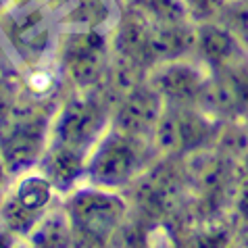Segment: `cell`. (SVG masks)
I'll list each match as a JSON object with an SVG mask.
<instances>
[{"instance_id":"obj_12","label":"cell","mask_w":248,"mask_h":248,"mask_svg":"<svg viewBox=\"0 0 248 248\" xmlns=\"http://www.w3.org/2000/svg\"><path fill=\"white\" fill-rule=\"evenodd\" d=\"M4 186H6V169H4L2 161H0V196H2V192H4Z\"/></svg>"},{"instance_id":"obj_9","label":"cell","mask_w":248,"mask_h":248,"mask_svg":"<svg viewBox=\"0 0 248 248\" xmlns=\"http://www.w3.org/2000/svg\"><path fill=\"white\" fill-rule=\"evenodd\" d=\"M196 44H198V50H201L202 59L206 63H211L215 69H221V67H227L240 61L236 57L240 40L225 25L221 27L215 23H204L196 31Z\"/></svg>"},{"instance_id":"obj_1","label":"cell","mask_w":248,"mask_h":248,"mask_svg":"<svg viewBox=\"0 0 248 248\" xmlns=\"http://www.w3.org/2000/svg\"><path fill=\"white\" fill-rule=\"evenodd\" d=\"M65 211L73 227L75 242L88 246H100L113 238L125 219L127 202L117 190L102 186L78 188L69 194Z\"/></svg>"},{"instance_id":"obj_6","label":"cell","mask_w":248,"mask_h":248,"mask_svg":"<svg viewBox=\"0 0 248 248\" xmlns=\"http://www.w3.org/2000/svg\"><path fill=\"white\" fill-rule=\"evenodd\" d=\"M158 119H161V94L155 88L146 90L140 88L123 100L115 119V127L144 138L150 129H156Z\"/></svg>"},{"instance_id":"obj_5","label":"cell","mask_w":248,"mask_h":248,"mask_svg":"<svg viewBox=\"0 0 248 248\" xmlns=\"http://www.w3.org/2000/svg\"><path fill=\"white\" fill-rule=\"evenodd\" d=\"M209 78L194 65L188 63H171L163 65L153 78V88L171 105L188 107L190 102L202 98Z\"/></svg>"},{"instance_id":"obj_2","label":"cell","mask_w":248,"mask_h":248,"mask_svg":"<svg viewBox=\"0 0 248 248\" xmlns=\"http://www.w3.org/2000/svg\"><path fill=\"white\" fill-rule=\"evenodd\" d=\"M144 163H146L144 138L113 127L94 144L88 156L86 173L96 186L119 190L140 173Z\"/></svg>"},{"instance_id":"obj_4","label":"cell","mask_w":248,"mask_h":248,"mask_svg":"<svg viewBox=\"0 0 248 248\" xmlns=\"http://www.w3.org/2000/svg\"><path fill=\"white\" fill-rule=\"evenodd\" d=\"M107 111L94 98H78L63 107L57 125H54V144L71 148L75 153L90 156L94 144L105 134Z\"/></svg>"},{"instance_id":"obj_10","label":"cell","mask_w":248,"mask_h":248,"mask_svg":"<svg viewBox=\"0 0 248 248\" xmlns=\"http://www.w3.org/2000/svg\"><path fill=\"white\" fill-rule=\"evenodd\" d=\"M30 242L33 246H69L75 242L73 227L69 221V215L63 209H50L40 219L38 225L30 232Z\"/></svg>"},{"instance_id":"obj_8","label":"cell","mask_w":248,"mask_h":248,"mask_svg":"<svg viewBox=\"0 0 248 248\" xmlns=\"http://www.w3.org/2000/svg\"><path fill=\"white\" fill-rule=\"evenodd\" d=\"M86 165L88 156L52 142L42 158V173L52 182L57 190L71 192L73 184L79 180V175L86 173Z\"/></svg>"},{"instance_id":"obj_11","label":"cell","mask_w":248,"mask_h":248,"mask_svg":"<svg viewBox=\"0 0 248 248\" xmlns=\"http://www.w3.org/2000/svg\"><path fill=\"white\" fill-rule=\"evenodd\" d=\"M182 2L194 19H211L225 9V0H182Z\"/></svg>"},{"instance_id":"obj_7","label":"cell","mask_w":248,"mask_h":248,"mask_svg":"<svg viewBox=\"0 0 248 248\" xmlns=\"http://www.w3.org/2000/svg\"><path fill=\"white\" fill-rule=\"evenodd\" d=\"M105 46L94 36L73 38L65 50V65L73 81L79 86H90L100 78Z\"/></svg>"},{"instance_id":"obj_13","label":"cell","mask_w":248,"mask_h":248,"mask_svg":"<svg viewBox=\"0 0 248 248\" xmlns=\"http://www.w3.org/2000/svg\"><path fill=\"white\" fill-rule=\"evenodd\" d=\"M242 2H248V0H242Z\"/></svg>"},{"instance_id":"obj_3","label":"cell","mask_w":248,"mask_h":248,"mask_svg":"<svg viewBox=\"0 0 248 248\" xmlns=\"http://www.w3.org/2000/svg\"><path fill=\"white\" fill-rule=\"evenodd\" d=\"M54 186L44 173H27L6 192L0 202V219L13 236H30L54 198Z\"/></svg>"}]
</instances>
